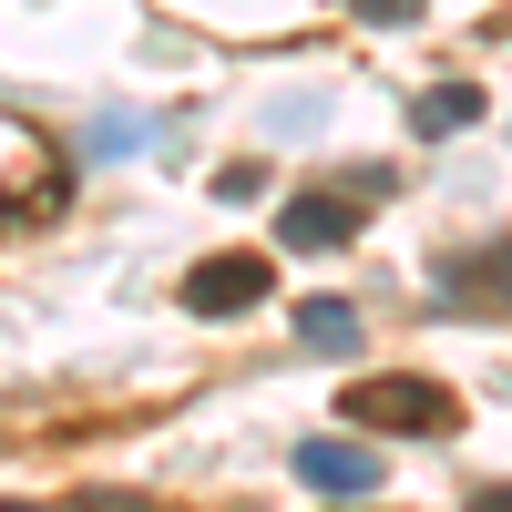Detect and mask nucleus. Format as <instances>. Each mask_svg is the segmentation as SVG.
Here are the masks:
<instances>
[{
    "instance_id": "nucleus-1",
    "label": "nucleus",
    "mask_w": 512,
    "mask_h": 512,
    "mask_svg": "<svg viewBox=\"0 0 512 512\" xmlns=\"http://www.w3.org/2000/svg\"><path fill=\"white\" fill-rule=\"evenodd\" d=\"M338 410H349V431H451V420H461V400L441 390V379H410V369L349 379Z\"/></svg>"
},
{
    "instance_id": "nucleus-2",
    "label": "nucleus",
    "mask_w": 512,
    "mask_h": 512,
    "mask_svg": "<svg viewBox=\"0 0 512 512\" xmlns=\"http://www.w3.org/2000/svg\"><path fill=\"white\" fill-rule=\"evenodd\" d=\"M256 297H267V256H205L185 277V308L195 318H246Z\"/></svg>"
},
{
    "instance_id": "nucleus-3",
    "label": "nucleus",
    "mask_w": 512,
    "mask_h": 512,
    "mask_svg": "<svg viewBox=\"0 0 512 512\" xmlns=\"http://www.w3.org/2000/svg\"><path fill=\"white\" fill-rule=\"evenodd\" d=\"M359 205H369V195H349V185H318V195H287V216H277V236H287L297 256H318V246H349V226H359Z\"/></svg>"
},
{
    "instance_id": "nucleus-4",
    "label": "nucleus",
    "mask_w": 512,
    "mask_h": 512,
    "mask_svg": "<svg viewBox=\"0 0 512 512\" xmlns=\"http://www.w3.org/2000/svg\"><path fill=\"white\" fill-rule=\"evenodd\" d=\"M431 297H441V308H512V246L441 256V267H431Z\"/></svg>"
},
{
    "instance_id": "nucleus-5",
    "label": "nucleus",
    "mask_w": 512,
    "mask_h": 512,
    "mask_svg": "<svg viewBox=\"0 0 512 512\" xmlns=\"http://www.w3.org/2000/svg\"><path fill=\"white\" fill-rule=\"evenodd\" d=\"M297 482L328 492V502H369L379 492V451H359V441H297Z\"/></svg>"
},
{
    "instance_id": "nucleus-6",
    "label": "nucleus",
    "mask_w": 512,
    "mask_h": 512,
    "mask_svg": "<svg viewBox=\"0 0 512 512\" xmlns=\"http://www.w3.org/2000/svg\"><path fill=\"white\" fill-rule=\"evenodd\" d=\"M297 349L359 359V308H349V297H308V308H297Z\"/></svg>"
},
{
    "instance_id": "nucleus-7",
    "label": "nucleus",
    "mask_w": 512,
    "mask_h": 512,
    "mask_svg": "<svg viewBox=\"0 0 512 512\" xmlns=\"http://www.w3.org/2000/svg\"><path fill=\"white\" fill-rule=\"evenodd\" d=\"M410 123H420V134H472V123H482V93H472V82H431V93L410 103Z\"/></svg>"
},
{
    "instance_id": "nucleus-8",
    "label": "nucleus",
    "mask_w": 512,
    "mask_h": 512,
    "mask_svg": "<svg viewBox=\"0 0 512 512\" xmlns=\"http://www.w3.org/2000/svg\"><path fill=\"white\" fill-rule=\"evenodd\" d=\"M144 144H154L144 113H93V123H82V154H93V164H123V154H144Z\"/></svg>"
},
{
    "instance_id": "nucleus-9",
    "label": "nucleus",
    "mask_w": 512,
    "mask_h": 512,
    "mask_svg": "<svg viewBox=\"0 0 512 512\" xmlns=\"http://www.w3.org/2000/svg\"><path fill=\"white\" fill-rule=\"evenodd\" d=\"M349 21H369V31H410L420 0H349Z\"/></svg>"
},
{
    "instance_id": "nucleus-10",
    "label": "nucleus",
    "mask_w": 512,
    "mask_h": 512,
    "mask_svg": "<svg viewBox=\"0 0 512 512\" xmlns=\"http://www.w3.org/2000/svg\"><path fill=\"white\" fill-rule=\"evenodd\" d=\"M256 185H267L256 164H226V175H216V195H226V205H256Z\"/></svg>"
},
{
    "instance_id": "nucleus-11",
    "label": "nucleus",
    "mask_w": 512,
    "mask_h": 512,
    "mask_svg": "<svg viewBox=\"0 0 512 512\" xmlns=\"http://www.w3.org/2000/svg\"><path fill=\"white\" fill-rule=\"evenodd\" d=\"M82 512H144L134 492H93V502H82Z\"/></svg>"
},
{
    "instance_id": "nucleus-12",
    "label": "nucleus",
    "mask_w": 512,
    "mask_h": 512,
    "mask_svg": "<svg viewBox=\"0 0 512 512\" xmlns=\"http://www.w3.org/2000/svg\"><path fill=\"white\" fill-rule=\"evenodd\" d=\"M472 512H512V492H472Z\"/></svg>"
},
{
    "instance_id": "nucleus-13",
    "label": "nucleus",
    "mask_w": 512,
    "mask_h": 512,
    "mask_svg": "<svg viewBox=\"0 0 512 512\" xmlns=\"http://www.w3.org/2000/svg\"><path fill=\"white\" fill-rule=\"evenodd\" d=\"M11 512H31V502H11Z\"/></svg>"
}]
</instances>
